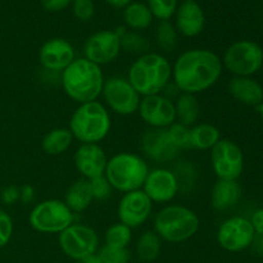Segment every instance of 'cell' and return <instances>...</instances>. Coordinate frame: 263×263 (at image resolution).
<instances>
[{"mask_svg":"<svg viewBox=\"0 0 263 263\" xmlns=\"http://www.w3.org/2000/svg\"><path fill=\"white\" fill-rule=\"evenodd\" d=\"M76 59V51L68 40L54 37L45 41L39 50L41 68L62 73Z\"/></svg>","mask_w":263,"mask_h":263,"instance_id":"ac0fdd59","label":"cell"},{"mask_svg":"<svg viewBox=\"0 0 263 263\" xmlns=\"http://www.w3.org/2000/svg\"><path fill=\"white\" fill-rule=\"evenodd\" d=\"M120 36L115 30H102L87 37L84 45V58L102 67L115 62L121 54Z\"/></svg>","mask_w":263,"mask_h":263,"instance_id":"4fadbf2b","label":"cell"},{"mask_svg":"<svg viewBox=\"0 0 263 263\" xmlns=\"http://www.w3.org/2000/svg\"><path fill=\"white\" fill-rule=\"evenodd\" d=\"M200 221L192 208L182 204H167L157 212L153 230L164 241L179 244L192 239L199 230Z\"/></svg>","mask_w":263,"mask_h":263,"instance_id":"5b68a950","label":"cell"},{"mask_svg":"<svg viewBox=\"0 0 263 263\" xmlns=\"http://www.w3.org/2000/svg\"><path fill=\"white\" fill-rule=\"evenodd\" d=\"M80 263H102V262H100L98 254H94V256H90V257H87V258L80 261Z\"/></svg>","mask_w":263,"mask_h":263,"instance_id":"bcb514c9","label":"cell"},{"mask_svg":"<svg viewBox=\"0 0 263 263\" xmlns=\"http://www.w3.org/2000/svg\"><path fill=\"white\" fill-rule=\"evenodd\" d=\"M123 22L125 27L131 31L148 30L153 23L154 17L152 15L148 5L140 2H133L123 8Z\"/></svg>","mask_w":263,"mask_h":263,"instance_id":"d4e9b609","label":"cell"},{"mask_svg":"<svg viewBox=\"0 0 263 263\" xmlns=\"http://www.w3.org/2000/svg\"><path fill=\"white\" fill-rule=\"evenodd\" d=\"M133 240V230L121 222H116L107 229L104 234L105 246L115 248H127Z\"/></svg>","mask_w":263,"mask_h":263,"instance_id":"1f68e13d","label":"cell"},{"mask_svg":"<svg viewBox=\"0 0 263 263\" xmlns=\"http://www.w3.org/2000/svg\"><path fill=\"white\" fill-rule=\"evenodd\" d=\"M174 103L176 110V122L187 127H193L195 123H198L200 116V104L197 95L180 92Z\"/></svg>","mask_w":263,"mask_h":263,"instance_id":"484cf974","label":"cell"},{"mask_svg":"<svg viewBox=\"0 0 263 263\" xmlns=\"http://www.w3.org/2000/svg\"><path fill=\"white\" fill-rule=\"evenodd\" d=\"M174 17L175 27L179 35L184 37H195L204 30V10L195 0H186L179 4Z\"/></svg>","mask_w":263,"mask_h":263,"instance_id":"ffe728a7","label":"cell"},{"mask_svg":"<svg viewBox=\"0 0 263 263\" xmlns=\"http://www.w3.org/2000/svg\"><path fill=\"white\" fill-rule=\"evenodd\" d=\"M251 223L254 229L256 235H262L263 234V208L256 211L251 217Z\"/></svg>","mask_w":263,"mask_h":263,"instance_id":"b9f144b4","label":"cell"},{"mask_svg":"<svg viewBox=\"0 0 263 263\" xmlns=\"http://www.w3.org/2000/svg\"><path fill=\"white\" fill-rule=\"evenodd\" d=\"M229 91L234 99L246 105H259L263 100V87L251 77L234 76L229 81Z\"/></svg>","mask_w":263,"mask_h":263,"instance_id":"7402d4cb","label":"cell"},{"mask_svg":"<svg viewBox=\"0 0 263 263\" xmlns=\"http://www.w3.org/2000/svg\"><path fill=\"white\" fill-rule=\"evenodd\" d=\"M222 71V61L213 50L189 49L172 64V82L180 92L197 95L215 86Z\"/></svg>","mask_w":263,"mask_h":263,"instance_id":"6da1fadb","label":"cell"},{"mask_svg":"<svg viewBox=\"0 0 263 263\" xmlns=\"http://www.w3.org/2000/svg\"><path fill=\"white\" fill-rule=\"evenodd\" d=\"M140 148L144 156L157 164L172 163L181 153L171 143L166 128L146 130L140 139Z\"/></svg>","mask_w":263,"mask_h":263,"instance_id":"e0dca14e","label":"cell"},{"mask_svg":"<svg viewBox=\"0 0 263 263\" xmlns=\"http://www.w3.org/2000/svg\"><path fill=\"white\" fill-rule=\"evenodd\" d=\"M97 254L102 263H128L131 258L127 248H115L105 244L99 248Z\"/></svg>","mask_w":263,"mask_h":263,"instance_id":"e575fe53","label":"cell"},{"mask_svg":"<svg viewBox=\"0 0 263 263\" xmlns=\"http://www.w3.org/2000/svg\"><path fill=\"white\" fill-rule=\"evenodd\" d=\"M73 135L66 127H57L49 131L41 141V148L49 156H61L71 148Z\"/></svg>","mask_w":263,"mask_h":263,"instance_id":"4316f807","label":"cell"},{"mask_svg":"<svg viewBox=\"0 0 263 263\" xmlns=\"http://www.w3.org/2000/svg\"><path fill=\"white\" fill-rule=\"evenodd\" d=\"M102 97L105 107L118 116H131L138 112L141 97L133 85L123 76H110L105 79Z\"/></svg>","mask_w":263,"mask_h":263,"instance_id":"30bf717a","label":"cell"},{"mask_svg":"<svg viewBox=\"0 0 263 263\" xmlns=\"http://www.w3.org/2000/svg\"><path fill=\"white\" fill-rule=\"evenodd\" d=\"M58 243L66 256L74 261H82L99 251L97 231L85 223H72L58 236Z\"/></svg>","mask_w":263,"mask_h":263,"instance_id":"9c48e42d","label":"cell"},{"mask_svg":"<svg viewBox=\"0 0 263 263\" xmlns=\"http://www.w3.org/2000/svg\"><path fill=\"white\" fill-rule=\"evenodd\" d=\"M211 163L220 180H238L244 170L243 152L233 140L221 139L211 149Z\"/></svg>","mask_w":263,"mask_h":263,"instance_id":"8fae6325","label":"cell"},{"mask_svg":"<svg viewBox=\"0 0 263 263\" xmlns=\"http://www.w3.org/2000/svg\"><path fill=\"white\" fill-rule=\"evenodd\" d=\"M256 233L251 221L241 216L228 218L217 230V243L228 252H241L253 244Z\"/></svg>","mask_w":263,"mask_h":263,"instance_id":"7c38bea8","label":"cell"},{"mask_svg":"<svg viewBox=\"0 0 263 263\" xmlns=\"http://www.w3.org/2000/svg\"><path fill=\"white\" fill-rule=\"evenodd\" d=\"M141 190L148 195L153 204H167L177 197L179 185L171 168L154 167L149 170Z\"/></svg>","mask_w":263,"mask_h":263,"instance_id":"2e32d148","label":"cell"},{"mask_svg":"<svg viewBox=\"0 0 263 263\" xmlns=\"http://www.w3.org/2000/svg\"><path fill=\"white\" fill-rule=\"evenodd\" d=\"M105 3H107V4H109L110 7H113V8H125V7H127L128 4H130V3H133L134 0H104Z\"/></svg>","mask_w":263,"mask_h":263,"instance_id":"ee69618b","label":"cell"},{"mask_svg":"<svg viewBox=\"0 0 263 263\" xmlns=\"http://www.w3.org/2000/svg\"><path fill=\"white\" fill-rule=\"evenodd\" d=\"M149 170L148 162L141 156L121 152L108 158L104 176L113 190L125 194L143 187Z\"/></svg>","mask_w":263,"mask_h":263,"instance_id":"8992f818","label":"cell"},{"mask_svg":"<svg viewBox=\"0 0 263 263\" xmlns=\"http://www.w3.org/2000/svg\"><path fill=\"white\" fill-rule=\"evenodd\" d=\"M89 184H90V190H91V194H92V199L94 200H107L109 199L110 195H112L113 192V187L110 186L109 181L105 179V176L99 177H95V179L89 180Z\"/></svg>","mask_w":263,"mask_h":263,"instance_id":"d590c367","label":"cell"},{"mask_svg":"<svg viewBox=\"0 0 263 263\" xmlns=\"http://www.w3.org/2000/svg\"><path fill=\"white\" fill-rule=\"evenodd\" d=\"M184 2H186V0H184Z\"/></svg>","mask_w":263,"mask_h":263,"instance_id":"c3c4849f","label":"cell"},{"mask_svg":"<svg viewBox=\"0 0 263 263\" xmlns=\"http://www.w3.org/2000/svg\"><path fill=\"white\" fill-rule=\"evenodd\" d=\"M2 200L8 205L14 204L15 202L20 200V187L14 186V185L5 187L2 192Z\"/></svg>","mask_w":263,"mask_h":263,"instance_id":"60d3db41","label":"cell"},{"mask_svg":"<svg viewBox=\"0 0 263 263\" xmlns=\"http://www.w3.org/2000/svg\"><path fill=\"white\" fill-rule=\"evenodd\" d=\"M170 140L177 151L182 152L190 149V127L179 122L172 123L166 128Z\"/></svg>","mask_w":263,"mask_h":263,"instance_id":"836d02e7","label":"cell"},{"mask_svg":"<svg viewBox=\"0 0 263 263\" xmlns=\"http://www.w3.org/2000/svg\"><path fill=\"white\" fill-rule=\"evenodd\" d=\"M39 81L43 86L45 87H55L58 85H61V73L53 71H48V69L41 68V71L39 72Z\"/></svg>","mask_w":263,"mask_h":263,"instance_id":"f35d334b","label":"cell"},{"mask_svg":"<svg viewBox=\"0 0 263 263\" xmlns=\"http://www.w3.org/2000/svg\"><path fill=\"white\" fill-rule=\"evenodd\" d=\"M252 246H254V249H256L257 253L263 256V234L262 235H256Z\"/></svg>","mask_w":263,"mask_h":263,"instance_id":"f6af8a7d","label":"cell"},{"mask_svg":"<svg viewBox=\"0 0 263 263\" xmlns=\"http://www.w3.org/2000/svg\"><path fill=\"white\" fill-rule=\"evenodd\" d=\"M171 171L174 172L177 180L179 193L187 195L194 192L198 184V170L193 162L177 158L176 161L172 162Z\"/></svg>","mask_w":263,"mask_h":263,"instance_id":"83f0119b","label":"cell"},{"mask_svg":"<svg viewBox=\"0 0 263 263\" xmlns=\"http://www.w3.org/2000/svg\"><path fill=\"white\" fill-rule=\"evenodd\" d=\"M73 161L82 179L92 180L104 175L108 157L99 144H80Z\"/></svg>","mask_w":263,"mask_h":263,"instance_id":"d6986e66","label":"cell"},{"mask_svg":"<svg viewBox=\"0 0 263 263\" xmlns=\"http://www.w3.org/2000/svg\"><path fill=\"white\" fill-rule=\"evenodd\" d=\"M41 5L48 12H61L72 4V0H40Z\"/></svg>","mask_w":263,"mask_h":263,"instance_id":"ab89813d","label":"cell"},{"mask_svg":"<svg viewBox=\"0 0 263 263\" xmlns=\"http://www.w3.org/2000/svg\"><path fill=\"white\" fill-rule=\"evenodd\" d=\"M127 80L141 98L161 94L172 81V64L162 53L149 51L131 63Z\"/></svg>","mask_w":263,"mask_h":263,"instance_id":"3957f363","label":"cell"},{"mask_svg":"<svg viewBox=\"0 0 263 263\" xmlns=\"http://www.w3.org/2000/svg\"><path fill=\"white\" fill-rule=\"evenodd\" d=\"M241 198V186L238 180L216 181L211 192V205L217 212H226L238 204Z\"/></svg>","mask_w":263,"mask_h":263,"instance_id":"44dd1931","label":"cell"},{"mask_svg":"<svg viewBox=\"0 0 263 263\" xmlns=\"http://www.w3.org/2000/svg\"><path fill=\"white\" fill-rule=\"evenodd\" d=\"M74 221V213L63 200L46 199L37 203L28 215L31 228L41 234H61Z\"/></svg>","mask_w":263,"mask_h":263,"instance_id":"52a82bcc","label":"cell"},{"mask_svg":"<svg viewBox=\"0 0 263 263\" xmlns=\"http://www.w3.org/2000/svg\"><path fill=\"white\" fill-rule=\"evenodd\" d=\"M153 202L143 190L125 193L117 205V217L121 223L133 229L143 226L151 218Z\"/></svg>","mask_w":263,"mask_h":263,"instance_id":"5bb4252c","label":"cell"},{"mask_svg":"<svg viewBox=\"0 0 263 263\" xmlns=\"http://www.w3.org/2000/svg\"><path fill=\"white\" fill-rule=\"evenodd\" d=\"M146 5L152 15L161 22L174 17L179 7V0H146Z\"/></svg>","mask_w":263,"mask_h":263,"instance_id":"d6a6232c","label":"cell"},{"mask_svg":"<svg viewBox=\"0 0 263 263\" xmlns=\"http://www.w3.org/2000/svg\"><path fill=\"white\" fill-rule=\"evenodd\" d=\"M105 77L102 67L86 58H76L61 73V86L73 102H94L102 95Z\"/></svg>","mask_w":263,"mask_h":263,"instance_id":"7a4b0ae2","label":"cell"},{"mask_svg":"<svg viewBox=\"0 0 263 263\" xmlns=\"http://www.w3.org/2000/svg\"><path fill=\"white\" fill-rule=\"evenodd\" d=\"M258 112L261 113V116H262V120H263V100H262V103H261V104L258 105Z\"/></svg>","mask_w":263,"mask_h":263,"instance_id":"7dc6e473","label":"cell"},{"mask_svg":"<svg viewBox=\"0 0 263 263\" xmlns=\"http://www.w3.org/2000/svg\"><path fill=\"white\" fill-rule=\"evenodd\" d=\"M13 235V220L5 211L0 210V248L7 246Z\"/></svg>","mask_w":263,"mask_h":263,"instance_id":"74e56055","label":"cell"},{"mask_svg":"<svg viewBox=\"0 0 263 263\" xmlns=\"http://www.w3.org/2000/svg\"><path fill=\"white\" fill-rule=\"evenodd\" d=\"M162 251V239L154 230H146L139 236L136 243V253L143 262L156 261Z\"/></svg>","mask_w":263,"mask_h":263,"instance_id":"f546056e","label":"cell"},{"mask_svg":"<svg viewBox=\"0 0 263 263\" xmlns=\"http://www.w3.org/2000/svg\"><path fill=\"white\" fill-rule=\"evenodd\" d=\"M138 113L149 128H167L176 122L174 100L163 94L141 98Z\"/></svg>","mask_w":263,"mask_h":263,"instance_id":"9a60e30c","label":"cell"},{"mask_svg":"<svg viewBox=\"0 0 263 263\" xmlns=\"http://www.w3.org/2000/svg\"><path fill=\"white\" fill-rule=\"evenodd\" d=\"M116 33L120 36L121 49L127 51L128 54L134 55H143V54L151 51V43L144 35H141L138 31L127 30L125 26L116 28Z\"/></svg>","mask_w":263,"mask_h":263,"instance_id":"f1b7e54d","label":"cell"},{"mask_svg":"<svg viewBox=\"0 0 263 263\" xmlns=\"http://www.w3.org/2000/svg\"><path fill=\"white\" fill-rule=\"evenodd\" d=\"M262 67H263V64H262Z\"/></svg>","mask_w":263,"mask_h":263,"instance_id":"681fc988","label":"cell"},{"mask_svg":"<svg viewBox=\"0 0 263 263\" xmlns=\"http://www.w3.org/2000/svg\"><path fill=\"white\" fill-rule=\"evenodd\" d=\"M221 61L234 76L251 77L262 68L263 50L254 41L239 40L226 49Z\"/></svg>","mask_w":263,"mask_h":263,"instance_id":"ba28073f","label":"cell"},{"mask_svg":"<svg viewBox=\"0 0 263 263\" xmlns=\"http://www.w3.org/2000/svg\"><path fill=\"white\" fill-rule=\"evenodd\" d=\"M72 12L81 22H89L95 14V4L92 0H72Z\"/></svg>","mask_w":263,"mask_h":263,"instance_id":"8d00e7d4","label":"cell"},{"mask_svg":"<svg viewBox=\"0 0 263 263\" xmlns=\"http://www.w3.org/2000/svg\"><path fill=\"white\" fill-rule=\"evenodd\" d=\"M112 118L103 103L94 100L79 104L69 118L68 130L81 144H99L110 133Z\"/></svg>","mask_w":263,"mask_h":263,"instance_id":"277c9868","label":"cell"},{"mask_svg":"<svg viewBox=\"0 0 263 263\" xmlns=\"http://www.w3.org/2000/svg\"><path fill=\"white\" fill-rule=\"evenodd\" d=\"M220 140V130L212 123L198 122L190 127V149L211 151Z\"/></svg>","mask_w":263,"mask_h":263,"instance_id":"cb8c5ba5","label":"cell"},{"mask_svg":"<svg viewBox=\"0 0 263 263\" xmlns=\"http://www.w3.org/2000/svg\"><path fill=\"white\" fill-rule=\"evenodd\" d=\"M156 41L163 53H171L179 43V32L171 21H161L156 30Z\"/></svg>","mask_w":263,"mask_h":263,"instance_id":"4dcf8cb0","label":"cell"},{"mask_svg":"<svg viewBox=\"0 0 263 263\" xmlns=\"http://www.w3.org/2000/svg\"><path fill=\"white\" fill-rule=\"evenodd\" d=\"M35 198V190L31 185H25L20 189V200L23 204H28L31 203Z\"/></svg>","mask_w":263,"mask_h":263,"instance_id":"7bdbcfd3","label":"cell"},{"mask_svg":"<svg viewBox=\"0 0 263 263\" xmlns=\"http://www.w3.org/2000/svg\"><path fill=\"white\" fill-rule=\"evenodd\" d=\"M92 200L94 199L90 190L89 180L81 177L69 185L64 194L63 202L73 213H81L90 207Z\"/></svg>","mask_w":263,"mask_h":263,"instance_id":"603a6c76","label":"cell"}]
</instances>
